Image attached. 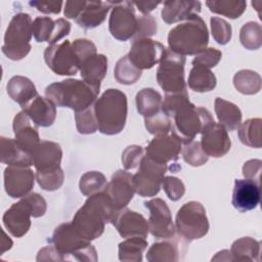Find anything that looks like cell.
Returning <instances> with one entry per match:
<instances>
[{"instance_id":"cell-1","label":"cell","mask_w":262,"mask_h":262,"mask_svg":"<svg viewBox=\"0 0 262 262\" xmlns=\"http://www.w3.org/2000/svg\"><path fill=\"white\" fill-rule=\"evenodd\" d=\"M162 110L170 117L172 130L182 140V144L194 139L206 128L215 123L210 112L202 106H195L189 101L186 90L165 95Z\"/></svg>"},{"instance_id":"cell-2","label":"cell","mask_w":262,"mask_h":262,"mask_svg":"<svg viewBox=\"0 0 262 262\" xmlns=\"http://www.w3.org/2000/svg\"><path fill=\"white\" fill-rule=\"evenodd\" d=\"M117 212L112 200L102 190L89 195L76 212L72 223L82 236L92 241L103 233L105 223L112 222Z\"/></svg>"},{"instance_id":"cell-3","label":"cell","mask_w":262,"mask_h":262,"mask_svg":"<svg viewBox=\"0 0 262 262\" xmlns=\"http://www.w3.org/2000/svg\"><path fill=\"white\" fill-rule=\"evenodd\" d=\"M99 90L100 87L92 86L83 80L67 79L48 85L45 89V97L56 106L70 107L77 113L91 106Z\"/></svg>"},{"instance_id":"cell-4","label":"cell","mask_w":262,"mask_h":262,"mask_svg":"<svg viewBox=\"0 0 262 262\" xmlns=\"http://www.w3.org/2000/svg\"><path fill=\"white\" fill-rule=\"evenodd\" d=\"M99 132L105 135L120 133L126 124L128 104L127 96L119 89L105 90L93 103Z\"/></svg>"},{"instance_id":"cell-5","label":"cell","mask_w":262,"mask_h":262,"mask_svg":"<svg viewBox=\"0 0 262 262\" xmlns=\"http://www.w3.org/2000/svg\"><path fill=\"white\" fill-rule=\"evenodd\" d=\"M209 32L204 19L198 14L169 31V49L180 55H196L207 48Z\"/></svg>"},{"instance_id":"cell-6","label":"cell","mask_w":262,"mask_h":262,"mask_svg":"<svg viewBox=\"0 0 262 262\" xmlns=\"http://www.w3.org/2000/svg\"><path fill=\"white\" fill-rule=\"evenodd\" d=\"M50 242L63 260L97 261L96 250L91 241L82 236L72 222L59 224L54 229Z\"/></svg>"},{"instance_id":"cell-7","label":"cell","mask_w":262,"mask_h":262,"mask_svg":"<svg viewBox=\"0 0 262 262\" xmlns=\"http://www.w3.org/2000/svg\"><path fill=\"white\" fill-rule=\"evenodd\" d=\"M33 20L30 14L16 13L6 29L2 52L11 60L23 59L31 50Z\"/></svg>"},{"instance_id":"cell-8","label":"cell","mask_w":262,"mask_h":262,"mask_svg":"<svg viewBox=\"0 0 262 262\" xmlns=\"http://www.w3.org/2000/svg\"><path fill=\"white\" fill-rule=\"evenodd\" d=\"M209 227L206 210L199 202L190 201L183 204L176 214L175 229L182 238L188 242L205 236Z\"/></svg>"},{"instance_id":"cell-9","label":"cell","mask_w":262,"mask_h":262,"mask_svg":"<svg viewBox=\"0 0 262 262\" xmlns=\"http://www.w3.org/2000/svg\"><path fill=\"white\" fill-rule=\"evenodd\" d=\"M184 66L185 56L165 48L157 70V81L167 94L186 90Z\"/></svg>"},{"instance_id":"cell-10","label":"cell","mask_w":262,"mask_h":262,"mask_svg":"<svg viewBox=\"0 0 262 262\" xmlns=\"http://www.w3.org/2000/svg\"><path fill=\"white\" fill-rule=\"evenodd\" d=\"M167 170V164L156 163L144 156L137 172L132 175L135 192L140 196H155L158 194Z\"/></svg>"},{"instance_id":"cell-11","label":"cell","mask_w":262,"mask_h":262,"mask_svg":"<svg viewBox=\"0 0 262 262\" xmlns=\"http://www.w3.org/2000/svg\"><path fill=\"white\" fill-rule=\"evenodd\" d=\"M113 9L108 20L112 36L119 41H127L135 37L137 32V16L133 2L112 1Z\"/></svg>"},{"instance_id":"cell-12","label":"cell","mask_w":262,"mask_h":262,"mask_svg":"<svg viewBox=\"0 0 262 262\" xmlns=\"http://www.w3.org/2000/svg\"><path fill=\"white\" fill-rule=\"evenodd\" d=\"M44 59L48 68L59 76L76 75L80 70V61L69 40L47 46Z\"/></svg>"},{"instance_id":"cell-13","label":"cell","mask_w":262,"mask_h":262,"mask_svg":"<svg viewBox=\"0 0 262 262\" xmlns=\"http://www.w3.org/2000/svg\"><path fill=\"white\" fill-rule=\"evenodd\" d=\"M149 211L148 229L156 238H170L175 234L172 215L166 202L156 198L144 203Z\"/></svg>"},{"instance_id":"cell-14","label":"cell","mask_w":262,"mask_h":262,"mask_svg":"<svg viewBox=\"0 0 262 262\" xmlns=\"http://www.w3.org/2000/svg\"><path fill=\"white\" fill-rule=\"evenodd\" d=\"M182 140L171 131L168 134L156 135L145 147V157L159 164H168L178 159Z\"/></svg>"},{"instance_id":"cell-15","label":"cell","mask_w":262,"mask_h":262,"mask_svg":"<svg viewBox=\"0 0 262 262\" xmlns=\"http://www.w3.org/2000/svg\"><path fill=\"white\" fill-rule=\"evenodd\" d=\"M165 46L150 38L134 40L129 53L127 54L132 63L139 70L151 69L160 62L165 50Z\"/></svg>"},{"instance_id":"cell-16","label":"cell","mask_w":262,"mask_h":262,"mask_svg":"<svg viewBox=\"0 0 262 262\" xmlns=\"http://www.w3.org/2000/svg\"><path fill=\"white\" fill-rule=\"evenodd\" d=\"M35 183V175L29 167L8 166L4 170V187L12 199L24 198L30 193Z\"/></svg>"},{"instance_id":"cell-17","label":"cell","mask_w":262,"mask_h":262,"mask_svg":"<svg viewBox=\"0 0 262 262\" xmlns=\"http://www.w3.org/2000/svg\"><path fill=\"white\" fill-rule=\"evenodd\" d=\"M103 190L118 211L126 208L135 193L132 175L126 170H118L113 174L111 181Z\"/></svg>"},{"instance_id":"cell-18","label":"cell","mask_w":262,"mask_h":262,"mask_svg":"<svg viewBox=\"0 0 262 262\" xmlns=\"http://www.w3.org/2000/svg\"><path fill=\"white\" fill-rule=\"evenodd\" d=\"M71 24L64 18L53 20L49 16H38L33 21V35L37 42H47L50 45L70 34Z\"/></svg>"},{"instance_id":"cell-19","label":"cell","mask_w":262,"mask_h":262,"mask_svg":"<svg viewBox=\"0 0 262 262\" xmlns=\"http://www.w3.org/2000/svg\"><path fill=\"white\" fill-rule=\"evenodd\" d=\"M113 225L122 237L141 236L146 237L148 234V222L139 213L124 208L119 210L112 220Z\"/></svg>"},{"instance_id":"cell-20","label":"cell","mask_w":262,"mask_h":262,"mask_svg":"<svg viewBox=\"0 0 262 262\" xmlns=\"http://www.w3.org/2000/svg\"><path fill=\"white\" fill-rule=\"evenodd\" d=\"M32 208L29 202L21 198L20 201L11 205L3 215V224L8 232L14 237L24 236L31 227Z\"/></svg>"},{"instance_id":"cell-21","label":"cell","mask_w":262,"mask_h":262,"mask_svg":"<svg viewBox=\"0 0 262 262\" xmlns=\"http://www.w3.org/2000/svg\"><path fill=\"white\" fill-rule=\"evenodd\" d=\"M261 200L260 182L251 179H235L232 191V206L241 213L257 208Z\"/></svg>"},{"instance_id":"cell-22","label":"cell","mask_w":262,"mask_h":262,"mask_svg":"<svg viewBox=\"0 0 262 262\" xmlns=\"http://www.w3.org/2000/svg\"><path fill=\"white\" fill-rule=\"evenodd\" d=\"M201 146L208 157L220 158L229 151L231 140L221 124L213 123L202 133Z\"/></svg>"},{"instance_id":"cell-23","label":"cell","mask_w":262,"mask_h":262,"mask_svg":"<svg viewBox=\"0 0 262 262\" xmlns=\"http://www.w3.org/2000/svg\"><path fill=\"white\" fill-rule=\"evenodd\" d=\"M62 150L58 143L41 140L33 151V162L36 172H52L60 168Z\"/></svg>"},{"instance_id":"cell-24","label":"cell","mask_w":262,"mask_h":262,"mask_svg":"<svg viewBox=\"0 0 262 262\" xmlns=\"http://www.w3.org/2000/svg\"><path fill=\"white\" fill-rule=\"evenodd\" d=\"M12 128L14 139L25 150L33 156V151L41 141L38 126L21 111L14 117Z\"/></svg>"},{"instance_id":"cell-25","label":"cell","mask_w":262,"mask_h":262,"mask_svg":"<svg viewBox=\"0 0 262 262\" xmlns=\"http://www.w3.org/2000/svg\"><path fill=\"white\" fill-rule=\"evenodd\" d=\"M20 107L38 127H49L55 121L56 105L46 97L37 95Z\"/></svg>"},{"instance_id":"cell-26","label":"cell","mask_w":262,"mask_h":262,"mask_svg":"<svg viewBox=\"0 0 262 262\" xmlns=\"http://www.w3.org/2000/svg\"><path fill=\"white\" fill-rule=\"evenodd\" d=\"M202 4L194 0H168L163 2L162 19L166 24L186 20L201 11Z\"/></svg>"},{"instance_id":"cell-27","label":"cell","mask_w":262,"mask_h":262,"mask_svg":"<svg viewBox=\"0 0 262 262\" xmlns=\"http://www.w3.org/2000/svg\"><path fill=\"white\" fill-rule=\"evenodd\" d=\"M111 8H113L112 1H84L75 21L85 30L96 28L103 23Z\"/></svg>"},{"instance_id":"cell-28","label":"cell","mask_w":262,"mask_h":262,"mask_svg":"<svg viewBox=\"0 0 262 262\" xmlns=\"http://www.w3.org/2000/svg\"><path fill=\"white\" fill-rule=\"evenodd\" d=\"M0 160L1 163L9 166L30 167L34 165L33 156L30 152L25 150L15 139L3 136L0 138Z\"/></svg>"},{"instance_id":"cell-29","label":"cell","mask_w":262,"mask_h":262,"mask_svg":"<svg viewBox=\"0 0 262 262\" xmlns=\"http://www.w3.org/2000/svg\"><path fill=\"white\" fill-rule=\"evenodd\" d=\"M79 71L83 81L100 87V82L107 72V57L103 54H92L81 62Z\"/></svg>"},{"instance_id":"cell-30","label":"cell","mask_w":262,"mask_h":262,"mask_svg":"<svg viewBox=\"0 0 262 262\" xmlns=\"http://www.w3.org/2000/svg\"><path fill=\"white\" fill-rule=\"evenodd\" d=\"M7 93L20 106L27 104L34 97L38 95L34 83L27 77L14 76L12 77L6 86Z\"/></svg>"},{"instance_id":"cell-31","label":"cell","mask_w":262,"mask_h":262,"mask_svg":"<svg viewBox=\"0 0 262 262\" xmlns=\"http://www.w3.org/2000/svg\"><path fill=\"white\" fill-rule=\"evenodd\" d=\"M214 108L219 124H221L226 130L233 131L238 129L242 124L243 116L241 110L234 103L217 97L215 99Z\"/></svg>"},{"instance_id":"cell-32","label":"cell","mask_w":262,"mask_h":262,"mask_svg":"<svg viewBox=\"0 0 262 262\" xmlns=\"http://www.w3.org/2000/svg\"><path fill=\"white\" fill-rule=\"evenodd\" d=\"M230 254L233 261H259L260 243L249 236L238 238L232 244Z\"/></svg>"},{"instance_id":"cell-33","label":"cell","mask_w":262,"mask_h":262,"mask_svg":"<svg viewBox=\"0 0 262 262\" xmlns=\"http://www.w3.org/2000/svg\"><path fill=\"white\" fill-rule=\"evenodd\" d=\"M188 87L195 92H209L216 87L217 80L210 69L194 64L188 76Z\"/></svg>"},{"instance_id":"cell-34","label":"cell","mask_w":262,"mask_h":262,"mask_svg":"<svg viewBox=\"0 0 262 262\" xmlns=\"http://www.w3.org/2000/svg\"><path fill=\"white\" fill-rule=\"evenodd\" d=\"M137 112L144 118L162 110V95L154 88H143L136 94Z\"/></svg>"},{"instance_id":"cell-35","label":"cell","mask_w":262,"mask_h":262,"mask_svg":"<svg viewBox=\"0 0 262 262\" xmlns=\"http://www.w3.org/2000/svg\"><path fill=\"white\" fill-rule=\"evenodd\" d=\"M147 248V242L141 236L127 237L119 244V259L128 262H140L142 254Z\"/></svg>"},{"instance_id":"cell-36","label":"cell","mask_w":262,"mask_h":262,"mask_svg":"<svg viewBox=\"0 0 262 262\" xmlns=\"http://www.w3.org/2000/svg\"><path fill=\"white\" fill-rule=\"evenodd\" d=\"M146 259L149 262H175L179 260V250L175 242H157L148 249Z\"/></svg>"},{"instance_id":"cell-37","label":"cell","mask_w":262,"mask_h":262,"mask_svg":"<svg viewBox=\"0 0 262 262\" xmlns=\"http://www.w3.org/2000/svg\"><path fill=\"white\" fill-rule=\"evenodd\" d=\"M233 85L238 92L253 95L261 89V77L252 70H242L234 75Z\"/></svg>"},{"instance_id":"cell-38","label":"cell","mask_w":262,"mask_h":262,"mask_svg":"<svg viewBox=\"0 0 262 262\" xmlns=\"http://www.w3.org/2000/svg\"><path fill=\"white\" fill-rule=\"evenodd\" d=\"M206 5L214 13L229 18H237L246 10L247 2L243 0H209L206 1Z\"/></svg>"},{"instance_id":"cell-39","label":"cell","mask_w":262,"mask_h":262,"mask_svg":"<svg viewBox=\"0 0 262 262\" xmlns=\"http://www.w3.org/2000/svg\"><path fill=\"white\" fill-rule=\"evenodd\" d=\"M261 124L260 118L249 119L238 127V138L241 141L251 147H261Z\"/></svg>"},{"instance_id":"cell-40","label":"cell","mask_w":262,"mask_h":262,"mask_svg":"<svg viewBox=\"0 0 262 262\" xmlns=\"http://www.w3.org/2000/svg\"><path fill=\"white\" fill-rule=\"evenodd\" d=\"M141 70L136 68L130 60L128 55L121 57L115 67V79L123 85H131L136 83L141 77Z\"/></svg>"},{"instance_id":"cell-41","label":"cell","mask_w":262,"mask_h":262,"mask_svg":"<svg viewBox=\"0 0 262 262\" xmlns=\"http://www.w3.org/2000/svg\"><path fill=\"white\" fill-rule=\"evenodd\" d=\"M105 176L98 171H89L83 174L80 178L79 187L84 195H92L96 192L102 191L106 186Z\"/></svg>"},{"instance_id":"cell-42","label":"cell","mask_w":262,"mask_h":262,"mask_svg":"<svg viewBox=\"0 0 262 262\" xmlns=\"http://www.w3.org/2000/svg\"><path fill=\"white\" fill-rule=\"evenodd\" d=\"M239 41L249 50L259 49L262 45L261 26L255 21L245 24L239 31Z\"/></svg>"},{"instance_id":"cell-43","label":"cell","mask_w":262,"mask_h":262,"mask_svg":"<svg viewBox=\"0 0 262 262\" xmlns=\"http://www.w3.org/2000/svg\"><path fill=\"white\" fill-rule=\"evenodd\" d=\"M146 130L154 135L168 134L172 130V121L170 117L163 111L144 118Z\"/></svg>"},{"instance_id":"cell-44","label":"cell","mask_w":262,"mask_h":262,"mask_svg":"<svg viewBox=\"0 0 262 262\" xmlns=\"http://www.w3.org/2000/svg\"><path fill=\"white\" fill-rule=\"evenodd\" d=\"M182 157L187 164L193 167H199L204 165L209 158L202 149L201 142L194 139L186 143H183Z\"/></svg>"},{"instance_id":"cell-45","label":"cell","mask_w":262,"mask_h":262,"mask_svg":"<svg viewBox=\"0 0 262 262\" xmlns=\"http://www.w3.org/2000/svg\"><path fill=\"white\" fill-rule=\"evenodd\" d=\"M75 119L78 132L81 134H93L98 130L93 104L84 111L77 112Z\"/></svg>"},{"instance_id":"cell-46","label":"cell","mask_w":262,"mask_h":262,"mask_svg":"<svg viewBox=\"0 0 262 262\" xmlns=\"http://www.w3.org/2000/svg\"><path fill=\"white\" fill-rule=\"evenodd\" d=\"M36 179L41 188H43L44 190L53 191L58 189L62 185L64 174L61 168L52 172H36Z\"/></svg>"},{"instance_id":"cell-47","label":"cell","mask_w":262,"mask_h":262,"mask_svg":"<svg viewBox=\"0 0 262 262\" xmlns=\"http://www.w3.org/2000/svg\"><path fill=\"white\" fill-rule=\"evenodd\" d=\"M210 23L214 40L220 45L227 44L231 39V26L218 16H212Z\"/></svg>"},{"instance_id":"cell-48","label":"cell","mask_w":262,"mask_h":262,"mask_svg":"<svg viewBox=\"0 0 262 262\" xmlns=\"http://www.w3.org/2000/svg\"><path fill=\"white\" fill-rule=\"evenodd\" d=\"M157 30L158 26L155 17L150 14H143L137 17V32L133 39L149 38L157 33Z\"/></svg>"},{"instance_id":"cell-49","label":"cell","mask_w":262,"mask_h":262,"mask_svg":"<svg viewBox=\"0 0 262 262\" xmlns=\"http://www.w3.org/2000/svg\"><path fill=\"white\" fill-rule=\"evenodd\" d=\"M162 186L167 194V196L171 201H178L180 200L184 192H185V186L183 182L174 176H167L163 179Z\"/></svg>"},{"instance_id":"cell-50","label":"cell","mask_w":262,"mask_h":262,"mask_svg":"<svg viewBox=\"0 0 262 262\" xmlns=\"http://www.w3.org/2000/svg\"><path fill=\"white\" fill-rule=\"evenodd\" d=\"M222 57V53L220 50L216 48H206L202 52L195 55V57L192 60V64L202 66L208 69L214 68L218 64Z\"/></svg>"},{"instance_id":"cell-51","label":"cell","mask_w":262,"mask_h":262,"mask_svg":"<svg viewBox=\"0 0 262 262\" xmlns=\"http://www.w3.org/2000/svg\"><path fill=\"white\" fill-rule=\"evenodd\" d=\"M144 157V150L139 145H129L122 154V163L126 170L134 169L139 166L142 158Z\"/></svg>"},{"instance_id":"cell-52","label":"cell","mask_w":262,"mask_h":262,"mask_svg":"<svg viewBox=\"0 0 262 262\" xmlns=\"http://www.w3.org/2000/svg\"><path fill=\"white\" fill-rule=\"evenodd\" d=\"M32 208V216L35 218L41 217L46 212V201L37 192H31L24 196Z\"/></svg>"},{"instance_id":"cell-53","label":"cell","mask_w":262,"mask_h":262,"mask_svg":"<svg viewBox=\"0 0 262 262\" xmlns=\"http://www.w3.org/2000/svg\"><path fill=\"white\" fill-rule=\"evenodd\" d=\"M29 4L43 13L58 14L64 3L61 1H30Z\"/></svg>"},{"instance_id":"cell-54","label":"cell","mask_w":262,"mask_h":262,"mask_svg":"<svg viewBox=\"0 0 262 262\" xmlns=\"http://www.w3.org/2000/svg\"><path fill=\"white\" fill-rule=\"evenodd\" d=\"M261 170H262V162L260 160H250L246 162L243 167V175L247 179L260 182Z\"/></svg>"},{"instance_id":"cell-55","label":"cell","mask_w":262,"mask_h":262,"mask_svg":"<svg viewBox=\"0 0 262 262\" xmlns=\"http://www.w3.org/2000/svg\"><path fill=\"white\" fill-rule=\"evenodd\" d=\"M62 261L61 255L57 252L53 245L41 249L37 256V261Z\"/></svg>"},{"instance_id":"cell-56","label":"cell","mask_w":262,"mask_h":262,"mask_svg":"<svg viewBox=\"0 0 262 262\" xmlns=\"http://www.w3.org/2000/svg\"><path fill=\"white\" fill-rule=\"evenodd\" d=\"M83 5L84 1H67L64 3V16L75 19L80 13Z\"/></svg>"},{"instance_id":"cell-57","label":"cell","mask_w":262,"mask_h":262,"mask_svg":"<svg viewBox=\"0 0 262 262\" xmlns=\"http://www.w3.org/2000/svg\"><path fill=\"white\" fill-rule=\"evenodd\" d=\"M161 3V1H135L133 2V5H135L143 14H148Z\"/></svg>"}]
</instances>
